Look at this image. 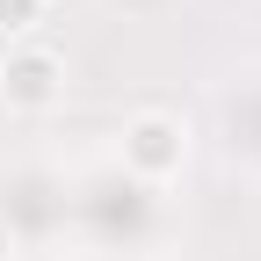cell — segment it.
<instances>
[{
	"instance_id": "1",
	"label": "cell",
	"mask_w": 261,
	"mask_h": 261,
	"mask_svg": "<svg viewBox=\"0 0 261 261\" xmlns=\"http://www.w3.org/2000/svg\"><path fill=\"white\" fill-rule=\"evenodd\" d=\"M123 167L138 174V181H174L181 167H189V130H181V116H167V109H145V116H130L123 123Z\"/></svg>"
},
{
	"instance_id": "2",
	"label": "cell",
	"mask_w": 261,
	"mask_h": 261,
	"mask_svg": "<svg viewBox=\"0 0 261 261\" xmlns=\"http://www.w3.org/2000/svg\"><path fill=\"white\" fill-rule=\"evenodd\" d=\"M58 94H65V58L51 44H8V58H0V102L22 109V116H37Z\"/></svg>"
},
{
	"instance_id": "3",
	"label": "cell",
	"mask_w": 261,
	"mask_h": 261,
	"mask_svg": "<svg viewBox=\"0 0 261 261\" xmlns=\"http://www.w3.org/2000/svg\"><path fill=\"white\" fill-rule=\"evenodd\" d=\"M37 15H44V0H0V37H22Z\"/></svg>"
},
{
	"instance_id": "4",
	"label": "cell",
	"mask_w": 261,
	"mask_h": 261,
	"mask_svg": "<svg viewBox=\"0 0 261 261\" xmlns=\"http://www.w3.org/2000/svg\"><path fill=\"white\" fill-rule=\"evenodd\" d=\"M15 254V232H8V218H0V261H8Z\"/></svg>"
}]
</instances>
